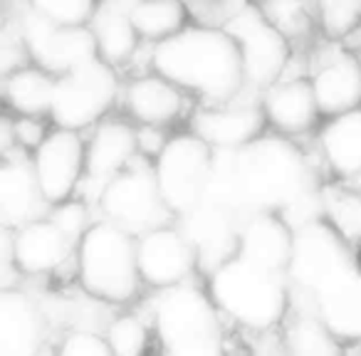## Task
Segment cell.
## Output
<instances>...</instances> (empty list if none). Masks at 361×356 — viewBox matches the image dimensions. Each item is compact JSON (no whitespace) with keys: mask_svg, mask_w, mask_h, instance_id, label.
<instances>
[{"mask_svg":"<svg viewBox=\"0 0 361 356\" xmlns=\"http://www.w3.org/2000/svg\"><path fill=\"white\" fill-rule=\"evenodd\" d=\"M319 146L329 168L341 178H361V106L329 116L319 134Z\"/></svg>","mask_w":361,"mask_h":356,"instance_id":"26","label":"cell"},{"mask_svg":"<svg viewBox=\"0 0 361 356\" xmlns=\"http://www.w3.org/2000/svg\"><path fill=\"white\" fill-rule=\"evenodd\" d=\"M18 275H20V267H18V260H16L13 228L3 226V231H0V290L16 287Z\"/></svg>","mask_w":361,"mask_h":356,"instance_id":"37","label":"cell"},{"mask_svg":"<svg viewBox=\"0 0 361 356\" xmlns=\"http://www.w3.org/2000/svg\"><path fill=\"white\" fill-rule=\"evenodd\" d=\"M287 346L292 354L305 356H326L341 349L339 339L331 334V329L322 321V317L314 309H300L297 319L292 321L290 331H287Z\"/></svg>","mask_w":361,"mask_h":356,"instance_id":"29","label":"cell"},{"mask_svg":"<svg viewBox=\"0 0 361 356\" xmlns=\"http://www.w3.org/2000/svg\"><path fill=\"white\" fill-rule=\"evenodd\" d=\"M208 292L223 314L255 331L280 324L292 297L285 272L265 270L240 255L208 275Z\"/></svg>","mask_w":361,"mask_h":356,"instance_id":"3","label":"cell"},{"mask_svg":"<svg viewBox=\"0 0 361 356\" xmlns=\"http://www.w3.org/2000/svg\"><path fill=\"white\" fill-rule=\"evenodd\" d=\"M314 312L322 317L339 341H361V270L359 265L339 272L310 297Z\"/></svg>","mask_w":361,"mask_h":356,"instance_id":"20","label":"cell"},{"mask_svg":"<svg viewBox=\"0 0 361 356\" xmlns=\"http://www.w3.org/2000/svg\"><path fill=\"white\" fill-rule=\"evenodd\" d=\"M106 339H109V346L114 354L136 356L146 349L149 334H146V324L139 319V317L124 314V317H116V319L109 324Z\"/></svg>","mask_w":361,"mask_h":356,"instance_id":"33","label":"cell"},{"mask_svg":"<svg viewBox=\"0 0 361 356\" xmlns=\"http://www.w3.org/2000/svg\"><path fill=\"white\" fill-rule=\"evenodd\" d=\"M247 3H252V6H262V3H267V0H247Z\"/></svg>","mask_w":361,"mask_h":356,"instance_id":"40","label":"cell"},{"mask_svg":"<svg viewBox=\"0 0 361 356\" xmlns=\"http://www.w3.org/2000/svg\"><path fill=\"white\" fill-rule=\"evenodd\" d=\"M260 94L243 90L231 102L198 106L191 114V131L201 136L213 149H240L262 136L267 124Z\"/></svg>","mask_w":361,"mask_h":356,"instance_id":"13","label":"cell"},{"mask_svg":"<svg viewBox=\"0 0 361 356\" xmlns=\"http://www.w3.org/2000/svg\"><path fill=\"white\" fill-rule=\"evenodd\" d=\"M262 13L285 32L287 37L292 35H305L312 25L310 8H307V0H267L262 3Z\"/></svg>","mask_w":361,"mask_h":356,"instance_id":"32","label":"cell"},{"mask_svg":"<svg viewBox=\"0 0 361 356\" xmlns=\"http://www.w3.org/2000/svg\"><path fill=\"white\" fill-rule=\"evenodd\" d=\"M97 206L102 216L126 228L134 235L161 226H171L176 221L156 181L154 161L141 154L106 183Z\"/></svg>","mask_w":361,"mask_h":356,"instance_id":"6","label":"cell"},{"mask_svg":"<svg viewBox=\"0 0 361 356\" xmlns=\"http://www.w3.org/2000/svg\"><path fill=\"white\" fill-rule=\"evenodd\" d=\"M13 129H16V141L18 146H25V149L35 151L37 146L45 141V136L50 131H45V124H42V116H20L13 119Z\"/></svg>","mask_w":361,"mask_h":356,"instance_id":"38","label":"cell"},{"mask_svg":"<svg viewBox=\"0 0 361 356\" xmlns=\"http://www.w3.org/2000/svg\"><path fill=\"white\" fill-rule=\"evenodd\" d=\"M27 6L65 25H90L99 0H27Z\"/></svg>","mask_w":361,"mask_h":356,"instance_id":"34","label":"cell"},{"mask_svg":"<svg viewBox=\"0 0 361 356\" xmlns=\"http://www.w3.org/2000/svg\"><path fill=\"white\" fill-rule=\"evenodd\" d=\"M151 67L180 90L196 92L211 104L231 102L245 90L243 57L226 27L186 25L156 42Z\"/></svg>","mask_w":361,"mask_h":356,"instance_id":"1","label":"cell"},{"mask_svg":"<svg viewBox=\"0 0 361 356\" xmlns=\"http://www.w3.org/2000/svg\"><path fill=\"white\" fill-rule=\"evenodd\" d=\"M265 116L282 134H305L322 116L310 80H277L260 94Z\"/></svg>","mask_w":361,"mask_h":356,"instance_id":"21","label":"cell"},{"mask_svg":"<svg viewBox=\"0 0 361 356\" xmlns=\"http://www.w3.org/2000/svg\"><path fill=\"white\" fill-rule=\"evenodd\" d=\"M131 3L134 0H99V8L90 20L99 57L109 65L126 62L139 47L141 37L131 23Z\"/></svg>","mask_w":361,"mask_h":356,"instance_id":"25","label":"cell"},{"mask_svg":"<svg viewBox=\"0 0 361 356\" xmlns=\"http://www.w3.org/2000/svg\"><path fill=\"white\" fill-rule=\"evenodd\" d=\"M324 218L346 238L361 243V196L336 186H324Z\"/></svg>","mask_w":361,"mask_h":356,"instance_id":"30","label":"cell"},{"mask_svg":"<svg viewBox=\"0 0 361 356\" xmlns=\"http://www.w3.org/2000/svg\"><path fill=\"white\" fill-rule=\"evenodd\" d=\"M16 260L25 275H50L77 250V243L62 231V226L47 213L42 218L13 228Z\"/></svg>","mask_w":361,"mask_h":356,"instance_id":"19","label":"cell"},{"mask_svg":"<svg viewBox=\"0 0 361 356\" xmlns=\"http://www.w3.org/2000/svg\"><path fill=\"white\" fill-rule=\"evenodd\" d=\"M20 32L30 60L52 75L70 72L99 57L97 37L90 25H65L32 11L30 6L20 20Z\"/></svg>","mask_w":361,"mask_h":356,"instance_id":"11","label":"cell"},{"mask_svg":"<svg viewBox=\"0 0 361 356\" xmlns=\"http://www.w3.org/2000/svg\"><path fill=\"white\" fill-rule=\"evenodd\" d=\"M30 159L35 166L37 183L50 206L70 201L80 191L87 166V144L80 131L57 126L32 151Z\"/></svg>","mask_w":361,"mask_h":356,"instance_id":"12","label":"cell"},{"mask_svg":"<svg viewBox=\"0 0 361 356\" xmlns=\"http://www.w3.org/2000/svg\"><path fill=\"white\" fill-rule=\"evenodd\" d=\"M213 164V146L198 134L171 136L159 156L154 159V173L164 193L166 206L176 218L196 208L206 196L208 176Z\"/></svg>","mask_w":361,"mask_h":356,"instance_id":"10","label":"cell"},{"mask_svg":"<svg viewBox=\"0 0 361 356\" xmlns=\"http://www.w3.org/2000/svg\"><path fill=\"white\" fill-rule=\"evenodd\" d=\"M77 277L85 292L104 302H129L139 292L141 272L136 260V235L109 218L94 221L82 235Z\"/></svg>","mask_w":361,"mask_h":356,"instance_id":"4","label":"cell"},{"mask_svg":"<svg viewBox=\"0 0 361 356\" xmlns=\"http://www.w3.org/2000/svg\"><path fill=\"white\" fill-rule=\"evenodd\" d=\"M349 243L351 240H346L326 218L297 228L292 257L285 272L290 290L297 292V297L310 300L331 277L354 267L356 257Z\"/></svg>","mask_w":361,"mask_h":356,"instance_id":"9","label":"cell"},{"mask_svg":"<svg viewBox=\"0 0 361 356\" xmlns=\"http://www.w3.org/2000/svg\"><path fill=\"white\" fill-rule=\"evenodd\" d=\"M126 109L139 124H159L169 126L183 111V92L178 85L166 80L164 75L136 77L124 92Z\"/></svg>","mask_w":361,"mask_h":356,"instance_id":"24","label":"cell"},{"mask_svg":"<svg viewBox=\"0 0 361 356\" xmlns=\"http://www.w3.org/2000/svg\"><path fill=\"white\" fill-rule=\"evenodd\" d=\"M243 218L228 208L211 201H201L196 208L176 218V226L183 231L198 255V270L211 275L213 270L238 255Z\"/></svg>","mask_w":361,"mask_h":356,"instance_id":"14","label":"cell"},{"mask_svg":"<svg viewBox=\"0 0 361 356\" xmlns=\"http://www.w3.org/2000/svg\"><path fill=\"white\" fill-rule=\"evenodd\" d=\"M295 245V228L277 211H255L243 218L238 255L265 270L287 272Z\"/></svg>","mask_w":361,"mask_h":356,"instance_id":"17","label":"cell"},{"mask_svg":"<svg viewBox=\"0 0 361 356\" xmlns=\"http://www.w3.org/2000/svg\"><path fill=\"white\" fill-rule=\"evenodd\" d=\"M50 201L37 183L32 159L6 154L0 168V221L8 228H20L25 223L50 213Z\"/></svg>","mask_w":361,"mask_h":356,"instance_id":"18","label":"cell"},{"mask_svg":"<svg viewBox=\"0 0 361 356\" xmlns=\"http://www.w3.org/2000/svg\"><path fill=\"white\" fill-rule=\"evenodd\" d=\"M45 339V321L25 292H0V356H32Z\"/></svg>","mask_w":361,"mask_h":356,"instance_id":"22","label":"cell"},{"mask_svg":"<svg viewBox=\"0 0 361 356\" xmlns=\"http://www.w3.org/2000/svg\"><path fill=\"white\" fill-rule=\"evenodd\" d=\"M129 13L141 40H149L154 45L180 32L188 20L183 0H134Z\"/></svg>","mask_w":361,"mask_h":356,"instance_id":"28","label":"cell"},{"mask_svg":"<svg viewBox=\"0 0 361 356\" xmlns=\"http://www.w3.org/2000/svg\"><path fill=\"white\" fill-rule=\"evenodd\" d=\"M136 156H139V144L134 126L119 119L102 121L87 141V166L85 178L80 183V193L85 196L82 201L99 203L106 183L116 173H121Z\"/></svg>","mask_w":361,"mask_h":356,"instance_id":"16","label":"cell"},{"mask_svg":"<svg viewBox=\"0 0 361 356\" xmlns=\"http://www.w3.org/2000/svg\"><path fill=\"white\" fill-rule=\"evenodd\" d=\"M55 77L42 67H18L3 75V97L20 116H50Z\"/></svg>","mask_w":361,"mask_h":356,"instance_id":"27","label":"cell"},{"mask_svg":"<svg viewBox=\"0 0 361 356\" xmlns=\"http://www.w3.org/2000/svg\"><path fill=\"white\" fill-rule=\"evenodd\" d=\"M50 216L55 218L57 223L62 226V231L72 238V240L80 245L82 235L87 233V228L92 226L90 223V208H87V201H65V203H57V206L50 208Z\"/></svg>","mask_w":361,"mask_h":356,"instance_id":"35","label":"cell"},{"mask_svg":"<svg viewBox=\"0 0 361 356\" xmlns=\"http://www.w3.org/2000/svg\"><path fill=\"white\" fill-rule=\"evenodd\" d=\"M136 144H139V154L141 156H146V159L154 161L156 156L164 151V146L169 144V139H166L164 126H159V124H139V129H136Z\"/></svg>","mask_w":361,"mask_h":356,"instance_id":"39","label":"cell"},{"mask_svg":"<svg viewBox=\"0 0 361 356\" xmlns=\"http://www.w3.org/2000/svg\"><path fill=\"white\" fill-rule=\"evenodd\" d=\"M218 305L191 282L164 287L154 300V326L169 354H218L223 329Z\"/></svg>","mask_w":361,"mask_h":356,"instance_id":"5","label":"cell"},{"mask_svg":"<svg viewBox=\"0 0 361 356\" xmlns=\"http://www.w3.org/2000/svg\"><path fill=\"white\" fill-rule=\"evenodd\" d=\"M310 82L324 116H339L361 106V65L346 52H336L322 62Z\"/></svg>","mask_w":361,"mask_h":356,"instance_id":"23","label":"cell"},{"mask_svg":"<svg viewBox=\"0 0 361 356\" xmlns=\"http://www.w3.org/2000/svg\"><path fill=\"white\" fill-rule=\"evenodd\" d=\"M231 37L238 42L243 57L245 92L262 94L272 82L280 80L290 60L287 35L262 13L260 6L245 3L223 23Z\"/></svg>","mask_w":361,"mask_h":356,"instance_id":"7","label":"cell"},{"mask_svg":"<svg viewBox=\"0 0 361 356\" xmlns=\"http://www.w3.org/2000/svg\"><path fill=\"white\" fill-rule=\"evenodd\" d=\"M317 20L326 37H344L361 23V0H314Z\"/></svg>","mask_w":361,"mask_h":356,"instance_id":"31","label":"cell"},{"mask_svg":"<svg viewBox=\"0 0 361 356\" xmlns=\"http://www.w3.org/2000/svg\"><path fill=\"white\" fill-rule=\"evenodd\" d=\"M116 94H119V80L114 65L94 57L55 77L50 119L55 121V126L82 131L97 124L109 111Z\"/></svg>","mask_w":361,"mask_h":356,"instance_id":"8","label":"cell"},{"mask_svg":"<svg viewBox=\"0 0 361 356\" xmlns=\"http://www.w3.org/2000/svg\"><path fill=\"white\" fill-rule=\"evenodd\" d=\"M136 260L141 280L164 290L188 282L198 270V255L178 226H161L136 235Z\"/></svg>","mask_w":361,"mask_h":356,"instance_id":"15","label":"cell"},{"mask_svg":"<svg viewBox=\"0 0 361 356\" xmlns=\"http://www.w3.org/2000/svg\"><path fill=\"white\" fill-rule=\"evenodd\" d=\"M60 354L65 356H109L114 354L109 339L92 331H72L60 346Z\"/></svg>","mask_w":361,"mask_h":356,"instance_id":"36","label":"cell"},{"mask_svg":"<svg viewBox=\"0 0 361 356\" xmlns=\"http://www.w3.org/2000/svg\"><path fill=\"white\" fill-rule=\"evenodd\" d=\"M235 186L243 218L255 211L290 208L297 198L314 191V171L290 139L257 136L235 151Z\"/></svg>","mask_w":361,"mask_h":356,"instance_id":"2","label":"cell"}]
</instances>
